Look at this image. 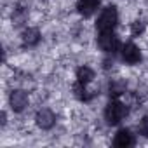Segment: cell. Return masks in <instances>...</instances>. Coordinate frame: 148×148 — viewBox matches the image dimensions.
Returning <instances> with one entry per match:
<instances>
[{"instance_id":"obj_1","label":"cell","mask_w":148,"mask_h":148,"mask_svg":"<svg viewBox=\"0 0 148 148\" xmlns=\"http://www.w3.org/2000/svg\"><path fill=\"white\" fill-rule=\"evenodd\" d=\"M125 113H127V108H125V105L124 103H120V101H110L108 103V106H106V110H105V117H106V122L108 124H119L124 117H125Z\"/></svg>"},{"instance_id":"obj_2","label":"cell","mask_w":148,"mask_h":148,"mask_svg":"<svg viewBox=\"0 0 148 148\" xmlns=\"http://www.w3.org/2000/svg\"><path fill=\"white\" fill-rule=\"evenodd\" d=\"M117 19H119L117 9H115L113 5H108V7L101 12L99 19H98V30H99V32H110V30H113V26L117 25Z\"/></svg>"},{"instance_id":"obj_3","label":"cell","mask_w":148,"mask_h":148,"mask_svg":"<svg viewBox=\"0 0 148 148\" xmlns=\"http://www.w3.org/2000/svg\"><path fill=\"white\" fill-rule=\"evenodd\" d=\"M98 45L106 52H115L119 49V40H117V37L113 35L112 30L110 32H101L99 38H98Z\"/></svg>"},{"instance_id":"obj_4","label":"cell","mask_w":148,"mask_h":148,"mask_svg":"<svg viewBox=\"0 0 148 148\" xmlns=\"http://www.w3.org/2000/svg\"><path fill=\"white\" fill-rule=\"evenodd\" d=\"M122 59L125 63H129V64H136V63L141 61V52L132 42H129V44H125L122 47Z\"/></svg>"},{"instance_id":"obj_5","label":"cell","mask_w":148,"mask_h":148,"mask_svg":"<svg viewBox=\"0 0 148 148\" xmlns=\"http://www.w3.org/2000/svg\"><path fill=\"white\" fill-rule=\"evenodd\" d=\"M9 101H11V106L14 112H23L28 105V96L25 91H12Z\"/></svg>"},{"instance_id":"obj_6","label":"cell","mask_w":148,"mask_h":148,"mask_svg":"<svg viewBox=\"0 0 148 148\" xmlns=\"http://www.w3.org/2000/svg\"><path fill=\"white\" fill-rule=\"evenodd\" d=\"M35 120H37V125H38V127H42V129H51V127L54 125V122H56V117H54V113H52L51 110L44 108V110H40V112L37 113Z\"/></svg>"},{"instance_id":"obj_7","label":"cell","mask_w":148,"mask_h":148,"mask_svg":"<svg viewBox=\"0 0 148 148\" xmlns=\"http://www.w3.org/2000/svg\"><path fill=\"white\" fill-rule=\"evenodd\" d=\"M99 2L101 0H79L77 9L84 18H89V16H92L96 12V9L99 7Z\"/></svg>"},{"instance_id":"obj_8","label":"cell","mask_w":148,"mask_h":148,"mask_svg":"<svg viewBox=\"0 0 148 148\" xmlns=\"http://www.w3.org/2000/svg\"><path fill=\"white\" fill-rule=\"evenodd\" d=\"M115 146H119V148H127V146H131L132 143H134V139H132V134L127 131V129H120L117 134H115Z\"/></svg>"},{"instance_id":"obj_9","label":"cell","mask_w":148,"mask_h":148,"mask_svg":"<svg viewBox=\"0 0 148 148\" xmlns=\"http://www.w3.org/2000/svg\"><path fill=\"white\" fill-rule=\"evenodd\" d=\"M38 40H40V32L37 28H28V30L23 32V44L25 45H28V47L37 45Z\"/></svg>"},{"instance_id":"obj_10","label":"cell","mask_w":148,"mask_h":148,"mask_svg":"<svg viewBox=\"0 0 148 148\" xmlns=\"http://www.w3.org/2000/svg\"><path fill=\"white\" fill-rule=\"evenodd\" d=\"M77 79H79V82H82V84H89V82L94 79V71H92L89 66H80V68L77 70Z\"/></svg>"},{"instance_id":"obj_11","label":"cell","mask_w":148,"mask_h":148,"mask_svg":"<svg viewBox=\"0 0 148 148\" xmlns=\"http://www.w3.org/2000/svg\"><path fill=\"white\" fill-rule=\"evenodd\" d=\"M86 84H82V82H77L75 86H73V92H75V96L80 99V101H89V94H87V91H86V87H84Z\"/></svg>"},{"instance_id":"obj_12","label":"cell","mask_w":148,"mask_h":148,"mask_svg":"<svg viewBox=\"0 0 148 148\" xmlns=\"http://www.w3.org/2000/svg\"><path fill=\"white\" fill-rule=\"evenodd\" d=\"M122 92H125V84H124L122 80H119V82H113V84L110 86V94H113V96H119V94H122Z\"/></svg>"},{"instance_id":"obj_13","label":"cell","mask_w":148,"mask_h":148,"mask_svg":"<svg viewBox=\"0 0 148 148\" xmlns=\"http://www.w3.org/2000/svg\"><path fill=\"white\" fill-rule=\"evenodd\" d=\"M12 21H14V25H16V26L23 25V23L26 21V11H23V9H18V11L14 12V16H12Z\"/></svg>"},{"instance_id":"obj_14","label":"cell","mask_w":148,"mask_h":148,"mask_svg":"<svg viewBox=\"0 0 148 148\" xmlns=\"http://www.w3.org/2000/svg\"><path fill=\"white\" fill-rule=\"evenodd\" d=\"M131 32H132V35H141L145 32V23L143 21H134L132 26H131Z\"/></svg>"},{"instance_id":"obj_15","label":"cell","mask_w":148,"mask_h":148,"mask_svg":"<svg viewBox=\"0 0 148 148\" xmlns=\"http://www.w3.org/2000/svg\"><path fill=\"white\" fill-rule=\"evenodd\" d=\"M139 132H141L143 136H148V117H145V119L141 120V124H139Z\"/></svg>"}]
</instances>
